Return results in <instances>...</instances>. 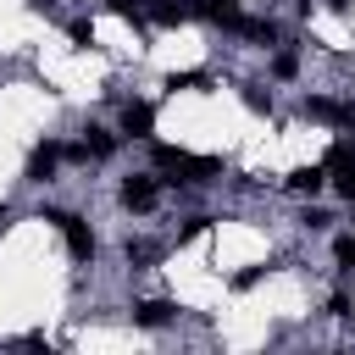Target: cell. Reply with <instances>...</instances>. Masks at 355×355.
<instances>
[{
  "mask_svg": "<svg viewBox=\"0 0 355 355\" xmlns=\"http://www.w3.org/2000/svg\"><path fill=\"white\" fill-rule=\"evenodd\" d=\"M333 255H338L344 266H355V239H349V233H344V239H333Z\"/></svg>",
  "mask_w": 355,
  "mask_h": 355,
  "instance_id": "ac0fdd59",
  "label": "cell"
},
{
  "mask_svg": "<svg viewBox=\"0 0 355 355\" xmlns=\"http://www.w3.org/2000/svg\"><path fill=\"white\" fill-rule=\"evenodd\" d=\"M205 227H211V216H189V222L178 227V244H189V239H200Z\"/></svg>",
  "mask_w": 355,
  "mask_h": 355,
  "instance_id": "5bb4252c",
  "label": "cell"
},
{
  "mask_svg": "<svg viewBox=\"0 0 355 355\" xmlns=\"http://www.w3.org/2000/svg\"><path fill=\"white\" fill-rule=\"evenodd\" d=\"M322 172H327V183H333L338 194H349V200H355V150H349V144H333Z\"/></svg>",
  "mask_w": 355,
  "mask_h": 355,
  "instance_id": "3957f363",
  "label": "cell"
},
{
  "mask_svg": "<svg viewBox=\"0 0 355 355\" xmlns=\"http://www.w3.org/2000/svg\"><path fill=\"white\" fill-rule=\"evenodd\" d=\"M233 33L261 39V44H277V22H266V17H239V22H233Z\"/></svg>",
  "mask_w": 355,
  "mask_h": 355,
  "instance_id": "9c48e42d",
  "label": "cell"
},
{
  "mask_svg": "<svg viewBox=\"0 0 355 355\" xmlns=\"http://www.w3.org/2000/svg\"><path fill=\"white\" fill-rule=\"evenodd\" d=\"M272 72H277V78H294V72H300V55H294V50H283V55L272 61Z\"/></svg>",
  "mask_w": 355,
  "mask_h": 355,
  "instance_id": "9a60e30c",
  "label": "cell"
},
{
  "mask_svg": "<svg viewBox=\"0 0 355 355\" xmlns=\"http://www.w3.org/2000/svg\"><path fill=\"white\" fill-rule=\"evenodd\" d=\"M6 222H11V211H6V205H0V227H6Z\"/></svg>",
  "mask_w": 355,
  "mask_h": 355,
  "instance_id": "44dd1931",
  "label": "cell"
},
{
  "mask_svg": "<svg viewBox=\"0 0 355 355\" xmlns=\"http://www.w3.org/2000/svg\"><path fill=\"white\" fill-rule=\"evenodd\" d=\"M67 33H72L78 44H94V22H89V17H72V22H67Z\"/></svg>",
  "mask_w": 355,
  "mask_h": 355,
  "instance_id": "7c38bea8",
  "label": "cell"
},
{
  "mask_svg": "<svg viewBox=\"0 0 355 355\" xmlns=\"http://www.w3.org/2000/svg\"><path fill=\"white\" fill-rule=\"evenodd\" d=\"M144 6H150V0H111V11H116V17H133V22L144 17Z\"/></svg>",
  "mask_w": 355,
  "mask_h": 355,
  "instance_id": "2e32d148",
  "label": "cell"
},
{
  "mask_svg": "<svg viewBox=\"0 0 355 355\" xmlns=\"http://www.w3.org/2000/svg\"><path fill=\"white\" fill-rule=\"evenodd\" d=\"M44 222H55L61 227V239H67V250H72V261H94V233L72 216V211H50Z\"/></svg>",
  "mask_w": 355,
  "mask_h": 355,
  "instance_id": "7a4b0ae2",
  "label": "cell"
},
{
  "mask_svg": "<svg viewBox=\"0 0 355 355\" xmlns=\"http://www.w3.org/2000/svg\"><path fill=\"white\" fill-rule=\"evenodd\" d=\"M205 83H211V72H178L166 89H205Z\"/></svg>",
  "mask_w": 355,
  "mask_h": 355,
  "instance_id": "4fadbf2b",
  "label": "cell"
},
{
  "mask_svg": "<svg viewBox=\"0 0 355 355\" xmlns=\"http://www.w3.org/2000/svg\"><path fill=\"white\" fill-rule=\"evenodd\" d=\"M155 200H161L155 178H144V172H139V178H128V183H122V205H128V211H139V216H144V211H155Z\"/></svg>",
  "mask_w": 355,
  "mask_h": 355,
  "instance_id": "5b68a950",
  "label": "cell"
},
{
  "mask_svg": "<svg viewBox=\"0 0 355 355\" xmlns=\"http://www.w3.org/2000/svg\"><path fill=\"white\" fill-rule=\"evenodd\" d=\"M172 311H178V305H166V300H139V305H133V322H139V327H166Z\"/></svg>",
  "mask_w": 355,
  "mask_h": 355,
  "instance_id": "ba28073f",
  "label": "cell"
},
{
  "mask_svg": "<svg viewBox=\"0 0 355 355\" xmlns=\"http://www.w3.org/2000/svg\"><path fill=\"white\" fill-rule=\"evenodd\" d=\"M155 166L172 172V183H211V178L222 172L211 155H183V150H172V144H155Z\"/></svg>",
  "mask_w": 355,
  "mask_h": 355,
  "instance_id": "6da1fadb",
  "label": "cell"
},
{
  "mask_svg": "<svg viewBox=\"0 0 355 355\" xmlns=\"http://www.w3.org/2000/svg\"><path fill=\"white\" fill-rule=\"evenodd\" d=\"M122 250H128V261H139V266H144V261H150V255H155V250H150V244H144V239H128V244H122Z\"/></svg>",
  "mask_w": 355,
  "mask_h": 355,
  "instance_id": "e0dca14e",
  "label": "cell"
},
{
  "mask_svg": "<svg viewBox=\"0 0 355 355\" xmlns=\"http://www.w3.org/2000/svg\"><path fill=\"white\" fill-rule=\"evenodd\" d=\"M55 166H61V144H55V139L33 144V155H28V183H50Z\"/></svg>",
  "mask_w": 355,
  "mask_h": 355,
  "instance_id": "277c9868",
  "label": "cell"
},
{
  "mask_svg": "<svg viewBox=\"0 0 355 355\" xmlns=\"http://www.w3.org/2000/svg\"><path fill=\"white\" fill-rule=\"evenodd\" d=\"M116 150V133H105V128H83V155H111Z\"/></svg>",
  "mask_w": 355,
  "mask_h": 355,
  "instance_id": "8fae6325",
  "label": "cell"
},
{
  "mask_svg": "<svg viewBox=\"0 0 355 355\" xmlns=\"http://www.w3.org/2000/svg\"><path fill=\"white\" fill-rule=\"evenodd\" d=\"M255 283H261V266H250V272H239V277H233V288H255Z\"/></svg>",
  "mask_w": 355,
  "mask_h": 355,
  "instance_id": "ffe728a7",
  "label": "cell"
},
{
  "mask_svg": "<svg viewBox=\"0 0 355 355\" xmlns=\"http://www.w3.org/2000/svg\"><path fill=\"white\" fill-rule=\"evenodd\" d=\"M305 116H316V122H355V105H338V100H322V94H311L305 100Z\"/></svg>",
  "mask_w": 355,
  "mask_h": 355,
  "instance_id": "52a82bcc",
  "label": "cell"
},
{
  "mask_svg": "<svg viewBox=\"0 0 355 355\" xmlns=\"http://www.w3.org/2000/svg\"><path fill=\"white\" fill-rule=\"evenodd\" d=\"M122 133L150 139V133H155V105H150V100H128V105H122Z\"/></svg>",
  "mask_w": 355,
  "mask_h": 355,
  "instance_id": "8992f818",
  "label": "cell"
},
{
  "mask_svg": "<svg viewBox=\"0 0 355 355\" xmlns=\"http://www.w3.org/2000/svg\"><path fill=\"white\" fill-rule=\"evenodd\" d=\"M322 183H327V172H322V166H300V172L288 178V189H294V194H322Z\"/></svg>",
  "mask_w": 355,
  "mask_h": 355,
  "instance_id": "30bf717a",
  "label": "cell"
},
{
  "mask_svg": "<svg viewBox=\"0 0 355 355\" xmlns=\"http://www.w3.org/2000/svg\"><path fill=\"white\" fill-rule=\"evenodd\" d=\"M244 105H250V111H272V94H261V89H244Z\"/></svg>",
  "mask_w": 355,
  "mask_h": 355,
  "instance_id": "d6986e66",
  "label": "cell"
}]
</instances>
